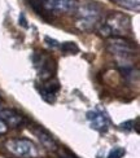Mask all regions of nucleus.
<instances>
[{
	"label": "nucleus",
	"mask_w": 140,
	"mask_h": 158,
	"mask_svg": "<svg viewBox=\"0 0 140 158\" xmlns=\"http://www.w3.org/2000/svg\"><path fill=\"white\" fill-rule=\"evenodd\" d=\"M77 12H78L77 27L79 30L88 31L96 26L100 17V8L96 4L87 3L83 5H78Z\"/></svg>",
	"instance_id": "2"
},
{
	"label": "nucleus",
	"mask_w": 140,
	"mask_h": 158,
	"mask_svg": "<svg viewBox=\"0 0 140 158\" xmlns=\"http://www.w3.org/2000/svg\"><path fill=\"white\" fill-rule=\"evenodd\" d=\"M125 153H126V150L123 148L117 147L113 150H110V153L108 154V157H106V158H122L125 156Z\"/></svg>",
	"instance_id": "10"
},
{
	"label": "nucleus",
	"mask_w": 140,
	"mask_h": 158,
	"mask_svg": "<svg viewBox=\"0 0 140 158\" xmlns=\"http://www.w3.org/2000/svg\"><path fill=\"white\" fill-rule=\"evenodd\" d=\"M60 49H61L62 52H65V53H77V52L79 51L78 48V45L75 43H73V42H65L62 43L61 45H60Z\"/></svg>",
	"instance_id": "9"
},
{
	"label": "nucleus",
	"mask_w": 140,
	"mask_h": 158,
	"mask_svg": "<svg viewBox=\"0 0 140 158\" xmlns=\"http://www.w3.org/2000/svg\"><path fill=\"white\" fill-rule=\"evenodd\" d=\"M60 158H77L73 153H70L69 150H62V153H61V157Z\"/></svg>",
	"instance_id": "12"
},
{
	"label": "nucleus",
	"mask_w": 140,
	"mask_h": 158,
	"mask_svg": "<svg viewBox=\"0 0 140 158\" xmlns=\"http://www.w3.org/2000/svg\"><path fill=\"white\" fill-rule=\"evenodd\" d=\"M42 5L45 10L49 12L71 13L77 10L79 0H43Z\"/></svg>",
	"instance_id": "5"
},
{
	"label": "nucleus",
	"mask_w": 140,
	"mask_h": 158,
	"mask_svg": "<svg viewBox=\"0 0 140 158\" xmlns=\"http://www.w3.org/2000/svg\"><path fill=\"white\" fill-rule=\"evenodd\" d=\"M31 130H32V132H34V135L38 137V140L42 143V145L44 148L51 150V152H56V150L58 149L57 141L55 140V137H53L44 127H42L40 124H32Z\"/></svg>",
	"instance_id": "6"
},
{
	"label": "nucleus",
	"mask_w": 140,
	"mask_h": 158,
	"mask_svg": "<svg viewBox=\"0 0 140 158\" xmlns=\"http://www.w3.org/2000/svg\"><path fill=\"white\" fill-rule=\"evenodd\" d=\"M106 47H108L109 52H112L113 55L119 56V57H127L130 55L134 53L135 45L132 44L130 40L125 39L122 36H112L106 42Z\"/></svg>",
	"instance_id": "4"
},
{
	"label": "nucleus",
	"mask_w": 140,
	"mask_h": 158,
	"mask_svg": "<svg viewBox=\"0 0 140 158\" xmlns=\"http://www.w3.org/2000/svg\"><path fill=\"white\" fill-rule=\"evenodd\" d=\"M6 131H8V126L3 122V119L0 118V135H4L6 134Z\"/></svg>",
	"instance_id": "11"
},
{
	"label": "nucleus",
	"mask_w": 140,
	"mask_h": 158,
	"mask_svg": "<svg viewBox=\"0 0 140 158\" xmlns=\"http://www.w3.org/2000/svg\"><path fill=\"white\" fill-rule=\"evenodd\" d=\"M87 119H88L91 127L93 130H97V131H106L108 130V119H106V117L103 113H100L97 110L88 111Z\"/></svg>",
	"instance_id": "8"
},
{
	"label": "nucleus",
	"mask_w": 140,
	"mask_h": 158,
	"mask_svg": "<svg viewBox=\"0 0 140 158\" xmlns=\"http://www.w3.org/2000/svg\"><path fill=\"white\" fill-rule=\"evenodd\" d=\"M0 118L8 126V128H17L25 123V117L15 109H2L0 110Z\"/></svg>",
	"instance_id": "7"
},
{
	"label": "nucleus",
	"mask_w": 140,
	"mask_h": 158,
	"mask_svg": "<svg viewBox=\"0 0 140 158\" xmlns=\"http://www.w3.org/2000/svg\"><path fill=\"white\" fill-rule=\"evenodd\" d=\"M6 150L18 158H36L39 150L35 144L28 139H9L5 141Z\"/></svg>",
	"instance_id": "3"
},
{
	"label": "nucleus",
	"mask_w": 140,
	"mask_h": 158,
	"mask_svg": "<svg viewBox=\"0 0 140 158\" xmlns=\"http://www.w3.org/2000/svg\"><path fill=\"white\" fill-rule=\"evenodd\" d=\"M131 27L130 18L123 13H112L106 17L105 22L99 29L100 35L105 38L123 36Z\"/></svg>",
	"instance_id": "1"
}]
</instances>
